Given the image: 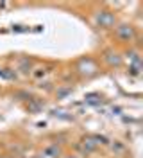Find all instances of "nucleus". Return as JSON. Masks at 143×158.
Returning a JSON list of instances; mask_svg holds the SVG:
<instances>
[{
  "instance_id": "f03ea898",
  "label": "nucleus",
  "mask_w": 143,
  "mask_h": 158,
  "mask_svg": "<svg viewBox=\"0 0 143 158\" xmlns=\"http://www.w3.org/2000/svg\"><path fill=\"white\" fill-rule=\"evenodd\" d=\"M116 36L122 40V41H133L136 38V31H134L133 25H127V23H122L116 27Z\"/></svg>"
},
{
  "instance_id": "f8f14e48",
  "label": "nucleus",
  "mask_w": 143,
  "mask_h": 158,
  "mask_svg": "<svg viewBox=\"0 0 143 158\" xmlns=\"http://www.w3.org/2000/svg\"><path fill=\"white\" fill-rule=\"evenodd\" d=\"M6 158H7V156H6Z\"/></svg>"
},
{
  "instance_id": "9b49d317",
  "label": "nucleus",
  "mask_w": 143,
  "mask_h": 158,
  "mask_svg": "<svg viewBox=\"0 0 143 158\" xmlns=\"http://www.w3.org/2000/svg\"><path fill=\"white\" fill-rule=\"evenodd\" d=\"M2 6H4V4H0V7H2Z\"/></svg>"
},
{
  "instance_id": "6e6552de",
  "label": "nucleus",
  "mask_w": 143,
  "mask_h": 158,
  "mask_svg": "<svg viewBox=\"0 0 143 158\" xmlns=\"http://www.w3.org/2000/svg\"><path fill=\"white\" fill-rule=\"evenodd\" d=\"M20 69L23 70V72H29V69H30V61L29 59H22V67Z\"/></svg>"
},
{
  "instance_id": "0eeeda50",
  "label": "nucleus",
  "mask_w": 143,
  "mask_h": 158,
  "mask_svg": "<svg viewBox=\"0 0 143 158\" xmlns=\"http://www.w3.org/2000/svg\"><path fill=\"white\" fill-rule=\"evenodd\" d=\"M113 151L124 153V151H125V146H124V144H120V142H114V144H113Z\"/></svg>"
},
{
  "instance_id": "9d476101",
  "label": "nucleus",
  "mask_w": 143,
  "mask_h": 158,
  "mask_svg": "<svg viewBox=\"0 0 143 158\" xmlns=\"http://www.w3.org/2000/svg\"><path fill=\"white\" fill-rule=\"evenodd\" d=\"M65 158H79V156H73V155H70V156H65Z\"/></svg>"
},
{
  "instance_id": "7ed1b4c3",
  "label": "nucleus",
  "mask_w": 143,
  "mask_h": 158,
  "mask_svg": "<svg viewBox=\"0 0 143 158\" xmlns=\"http://www.w3.org/2000/svg\"><path fill=\"white\" fill-rule=\"evenodd\" d=\"M104 59H105V63L111 65V67H120V65H122V58H120V54H118V52H113V50H107L105 56H104Z\"/></svg>"
},
{
  "instance_id": "423d86ee",
  "label": "nucleus",
  "mask_w": 143,
  "mask_h": 158,
  "mask_svg": "<svg viewBox=\"0 0 143 158\" xmlns=\"http://www.w3.org/2000/svg\"><path fill=\"white\" fill-rule=\"evenodd\" d=\"M47 72H48L47 69H41V67H39V69H36V72H32V77H34V79H41Z\"/></svg>"
},
{
  "instance_id": "1a4fd4ad",
  "label": "nucleus",
  "mask_w": 143,
  "mask_h": 158,
  "mask_svg": "<svg viewBox=\"0 0 143 158\" xmlns=\"http://www.w3.org/2000/svg\"><path fill=\"white\" fill-rule=\"evenodd\" d=\"M68 92H70V88H66V90H61V92H59V94H57V99H61V97H65V95H66Z\"/></svg>"
},
{
  "instance_id": "20e7f679",
  "label": "nucleus",
  "mask_w": 143,
  "mask_h": 158,
  "mask_svg": "<svg viewBox=\"0 0 143 158\" xmlns=\"http://www.w3.org/2000/svg\"><path fill=\"white\" fill-rule=\"evenodd\" d=\"M61 155V149L57 144H48L47 148L43 149V156L45 158H57Z\"/></svg>"
},
{
  "instance_id": "f257e3e1",
  "label": "nucleus",
  "mask_w": 143,
  "mask_h": 158,
  "mask_svg": "<svg viewBox=\"0 0 143 158\" xmlns=\"http://www.w3.org/2000/svg\"><path fill=\"white\" fill-rule=\"evenodd\" d=\"M95 22L98 27H102V29H111L114 25V15L111 11H98L95 16Z\"/></svg>"
},
{
  "instance_id": "39448f33",
  "label": "nucleus",
  "mask_w": 143,
  "mask_h": 158,
  "mask_svg": "<svg viewBox=\"0 0 143 158\" xmlns=\"http://www.w3.org/2000/svg\"><path fill=\"white\" fill-rule=\"evenodd\" d=\"M86 101H88L89 104H98V102H100V97H98L97 94H89V95H86Z\"/></svg>"
}]
</instances>
